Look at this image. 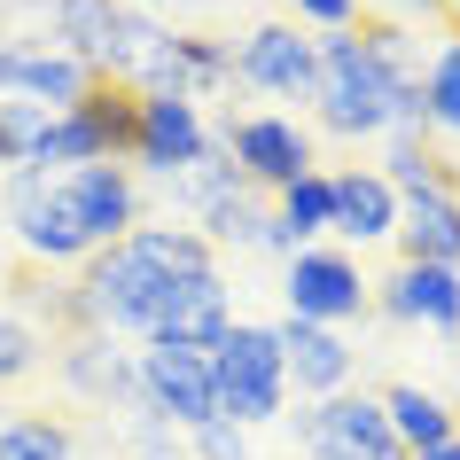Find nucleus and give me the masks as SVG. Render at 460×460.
<instances>
[{"mask_svg":"<svg viewBox=\"0 0 460 460\" xmlns=\"http://www.w3.org/2000/svg\"><path fill=\"white\" fill-rule=\"evenodd\" d=\"M234 86L250 94H281V102H313V40L296 24H258L243 31V48H234Z\"/></svg>","mask_w":460,"mask_h":460,"instance_id":"obj_12","label":"nucleus"},{"mask_svg":"<svg viewBox=\"0 0 460 460\" xmlns=\"http://www.w3.org/2000/svg\"><path fill=\"white\" fill-rule=\"evenodd\" d=\"M203 156H211V118L195 102H180V94H141V125H133V156L125 164L164 188V180H180Z\"/></svg>","mask_w":460,"mask_h":460,"instance_id":"obj_8","label":"nucleus"},{"mask_svg":"<svg viewBox=\"0 0 460 460\" xmlns=\"http://www.w3.org/2000/svg\"><path fill=\"white\" fill-rule=\"evenodd\" d=\"M188 460H250V429L203 421V429H188Z\"/></svg>","mask_w":460,"mask_h":460,"instance_id":"obj_28","label":"nucleus"},{"mask_svg":"<svg viewBox=\"0 0 460 460\" xmlns=\"http://www.w3.org/2000/svg\"><path fill=\"white\" fill-rule=\"evenodd\" d=\"M133 8H148V16H164V8H172V0H133Z\"/></svg>","mask_w":460,"mask_h":460,"instance_id":"obj_33","label":"nucleus"},{"mask_svg":"<svg viewBox=\"0 0 460 460\" xmlns=\"http://www.w3.org/2000/svg\"><path fill=\"white\" fill-rule=\"evenodd\" d=\"M180 78H188V102H211L234 86V40L218 31H180Z\"/></svg>","mask_w":460,"mask_h":460,"instance_id":"obj_23","label":"nucleus"},{"mask_svg":"<svg viewBox=\"0 0 460 460\" xmlns=\"http://www.w3.org/2000/svg\"><path fill=\"white\" fill-rule=\"evenodd\" d=\"M0 460H78V421L71 413H8L0 421Z\"/></svg>","mask_w":460,"mask_h":460,"instance_id":"obj_22","label":"nucleus"},{"mask_svg":"<svg viewBox=\"0 0 460 460\" xmlns=\"http://www.w3.org/2000/svg\"><path fill=\"white\" fill-rule=\"evenodd\" d=\"M383 16L421 31V24H445V0H383Z\"/></svg>","mask_w":460,"mask_h":460,"instance_id":"obj_30","label":"nucleus"},{"mask_svg":"<svg viewBox=\"0 0 460 460\" xmlns=\"http://www.w3.org/2000/svg\"><path fill=\"white\" fill-rule=\"evenodd\" d=\"M313 460H351V453H313Z\"/></svg>","mask_w":460,"mask_h":460,"instance_id":"obj_35","label":"nucleus"},{"mask_svg":"<svg viewBox=\"0 0 460 460\" xmlns=\"http://www.w3.org/2000/svg\"><path fill=\"white\" fill-rule=\"evenodd\" d=\"M48 118L55 110H40V102H0V172H24L31 156H40Z\"/></svg>","mask_w":460,"mask_h":460,"instance_id":"obj_25","label":"nucleus"},{"mask_svg":"<svg viewBox=\"0 0 460 460\" xmlns=\"http://www.w3.org/2000/svg\"><path fill=\"white\" fill-rule=\"evenodd\" d=\"M110 16H118V0H48V48H63L71 63L94 71L102 48H110Z\"/></svg>","mask_w":460,"mask_h":460,"instance_id":"obj_20","label":"nucleus"},{"mask_svg":"<svg viewBox=\"0 0 460 460\" xmlns=\"http://www.w3.org/2000/svg\"><path fill=\"white\" fill-rule=\"evenodd\" d=\"M48 359H55V375H63V390H71L78 406H94V413H141V367H133L125 336L71 328V336L48 343Z\"/></svg>","mask_w":460,"mask_h":460,"instance_id":"obj_6","label":"nucleus"},{"mask_svg":"<svg viewBox=\"0 0 460 460\" xmlns=\"http://www.w3.org/2000/svg\"><path fill=\"white\" fill-rule=\"evenodd\" d=\"M0 218H8V243L24 250V266L78 273L94 258V243H86V226L71 218L55 172H0Z\"/></svg>","mask_w":460,"mask_h":460,"instance_id":"obj_3","label":"nucleus"},{"mask_svg":"<svg viewBox=\"0 0 460 460\" xmlns=\"http://www.w3.org/2000/svg\"><path fill=\"white\" fill-rule=\"evenodd\" d=\"M390 195H421V188H453L460 195V156L437 133H383V164Z\"/></svg>","mask_w":460,"mask_h":460,"instance_id":"obj_18","label":"nucleus"},{"mask_svg":"<svg viewBox=\"0 0 460 460\" xmlns=\"http://www.w3.org/2000/svg\"><path fill=\"white\" fill-rule=\"evenodd\" d=\"M375 313L398 328H429V336L460 343V273L453 266H398L375 281Z\"/></svg>","mask_w":460,"mask_h":460,"instance_id":"obj_10","label":"nucleus"},{"mask_svg":"<svg viewBox=\"0 0 460 460\" xmlns=\"http://www.w3.org/2000/svg\"><path fill=\"white\" fill-rule=\"evenodd\" d=\"M211 148L226 156V164L243 172L258 195H281L289 180H305V172H320V156H313V133L296 118H281V110H226V118L211 125Z\"/></svg>","mask_w":460,"mask_h":460,"instance_id":"obj_4","label":"nucleus"},{"mask_svg":"<svg viewBox=\"0 0 460 460\" xmlns=\"http://www.w3.org/2000/svg\"><path fill=\"white\" fill-rule=\"evenodd\" d=\"M398 78L375 63L359 31H313V118L336 141H383Z\"/></svg>","mask_w":460,"mask_h":460,"instance_id":"obj_1","label":"nucleus"},{"mask_svg":"<svg viewBox=\"0 0 460 460\" xmlns=\"http://www.w3.org/2000/svg\"><path fill=\"white\" fill-rule=\"evenodd\" d=\"M289 16L313 24V31H351L367 16V0H289Z\"/></svg>","mask_w":460,"mask_h":460,"instance_id":"obj_29","label":"nucleus"},{"mask_svg":"<svg viewBox=\"0 0 460 460\" xmlns=\"http://www.w3.org/2000/svg\"><path fill=\"white\" fill-rule=\"evenodd\" d=\"M40 367H48V336H40L24 313L0 305V383H31Z\"/></svg>","mask_w":460,"mask_h":460,"instance_id":"obj_26","label":"nucleus"},{"mask_svg":"<svg viewBox=\"0 0 460 460\" xmlns=\"http://www.w3.org/2000/svg\"><path fill=\"white\" fill-rule=\"evenodd\" d=\"M125 453L133 460H188V429H172L156 413H125Z\"/></svg>","mask_w":460,"mask_h":460,"instance_id":"obj_27","label":"nucleus"},{"mask_svg":"<svg viewBox=\"0 0 460 460\" xmlns=\"http://www.w3.org/2000/svg\"><path fill=\"white\" fill-rule=\"evenodd\" d=\"M390 243L406 266H453L460 273V195L453 188H421V195H398V226Z\"/></svg>","mask_w":460,"mask_h":460,"instance_id":"obj_15","label":"nucleus"},{"mask_svg":"<svg viewBox=\"0 0 460 460\" xmlns=\"http://www.w3.org/2000/svg\"><path fill=\"white\" fill-rule=\"evenodd\" d=\"M445 24H453V40H460V0H445Z\"/></svg>","mask_w":460,"mask_h":460,"instance_id":"obj_32","label":"nucleus"},{"mask_svg":"<svg viewBox=\"0 0 460 460\" xmlns=\"http://www.w3.org/2000/svg\"><path fill=\"white\" fill-rule=\"evenodd\" d=\"M8 266H16V258H8V250H0V289H8Z\"/></svg>","mask_w":460,"mask_h":460,"instance_id":"obj_34","label":"nucleus"},{"mask_svg":"<svg viewBox=\"0 0 460 460\" xmlns=\"http://www.w3.org/2000/svg\"><path fill=\"white\" fill-rule=\"evenodd\" d=\"M273 336H281V367H289V390H305V398H336V390H351V375H359V351H351V336L343 328H320V320H273Z\"/></svg>","mask_w":460,"mask_h":460,"instance_id":"obj_14","label":"nucleus"},{"mask_svg":"<svg viewBox=\"0 0 460 460\" xmlns=\"http://www.w3.org/2000/svg\"><path fill=\"white\" fill-rule=\"evenodd\" d=\"M413 460H460V437H445V445H429V453H413Z\"/></svg>","mask_w":460,"mask_h":460,"instance_id":"obj_31","label":"nucleus"},{"mask_svg":"<svg viewBox=\"0 0 460 460\" xmlns=\"http://www.w3.org/2000/svg\"><path fill=\"white\" fill-rule=\"evenodd\" d=\"M375 398H383V421H390V437L406 445V460L429 453V445H445V437H460V413L445 406L437 390H421V383H383Z\"/></svg>","mask_w":460,"mask_h":460,"instance_id":"obj_19","label":"nucleus"},{"mask_svg":"<svg viewBox=\"0 0 460 460\" xmlns=\"http://www.w3.org/2000/svg\"><path fill=\"white\" fill-rule=\"evenodd\" d=\"M328 218H336V180H328V172H305V180H289V188L273 195V226H266L258 250L289 266L296 250H313L320 234H328Z\"/></svg>","mask_w":460,"mask_h":460,"instance_id":"obj_16","label":"nucleus"},{"mask_svg":"<svg viewBox=\"0 0 460 460\" xmlns=\"http://www.w3.org/2000/svg\"><path fill=\"white\" fill-rule=\"evenodd\" d=\"M421 94H429V133H437V141H460V40L429 48Z\"/></svg>","mask_w":460,"mask_h":460,"instance_id":"obj_24","label":"nucleus"},{"mask_svg":"<svg viewBox=\"0 0 460 460\" xmlns=\"http://www.w3.org/2000/svg\"><path fill=\"white\" fill-rule=\"evenodd\" d=\"M133 367H141V413L172 421V429H203V421H218L211 351H188V343H141Z\"/></svg>","mask_w":460,"mask_h":460,"instance_id":"obj_7","label":"nucleus"},{"mask_svg":"<svg viewBox=\"0 0 460 460\" xmlns=\"http://www.w3.org/2000/svg\"><path fill=\"white\" fill-rule=\"evenodd\" d=\"M281 305L289 320H320V328H351V320L375 313V281L359 273L351 250H296L281 266Z\"/></svg>","mask_w":460,"mask_h":460,"instance_id":"obj_5","label":"nucleus"},{"mask_svg":"<svg viewBox=\"0 0 460 460\" xmlns=\"http://www.w3.org/2000/svg\"><path fill=\"white\" fill-rule=\"evenodd\" d=\"M94 86L86 63H71L48 40H0V102H40V110H71Z\"/></svg>","mask_w":460,"mask_h":460,"instance_id":"obj_13","label":"nucleus"},{"mask_svg":"<svg viewBox=\"0 0 460 460\" xmlns=\"http://www.w3.org/2000/svg\"><path fill=\"white\" fill-rule=\"evenodd\" d=\"M234 328V296H226V273L203 266V273H172L156 313H148L141 343H188V351H211L218 336Z\"/></svg>","mask_w":460,"mask_h":460,"instance_id":"obj_9","label":"nucleus"},{"mask_svg":"<svg viewBox=\"0 0 460 460\" xmlns=\"http://www.w3.org/2000/svg\"><path fill=\"white\" fill-rule=\"evenodd\" d=\"M266 226H273V195H258V188L218 195L211 211L195 218V234H203L211 250H258V243H266Z\"/></svg>","mask_w":460,"mask_h":460,"instance_id":"obj_21","label":"nucleus"},{"mask_svg":"<svg viewBox=\"0 0 460 460\" xmlns=\"http://www.w3.org/2000/svg\"><path fill=\"white\" fill-rule=\"evenodd\" d=\"M211 390H218V421H234V429L281 421V413H289L281 336H273V328H258V320H234V328L211 343Z\"/></svg>","mask_w":460,"mask_h":460,"instance_id":"obj_2","label":"nucleus"},{"mask_svg":"<svg viewBox=\"0 0 460 460\" xmlns=\"http://www.w3.org/2000/svg\"><path fill=\"white\" fill-rule=\"evenodd\" d=\"M55 180H63V203H71V218L86 226L94 250L125 243L141 226V180H133V164H78V172H55Z\"/></svg>","mask_w":460,"mask_h":460,"instance_id":"obj_11","label":"nucleus"},{"mask_svg":"<svg viewBox=\"0 0 460 460\" xmlns=\"http://www.w3.org/2000/svg\"><path fill=\"white\" fill-rule=\"evenodd\" d=\"M336 180V218H328V234H343V243H390V226H398V195H390V180L375 164H343L328 172Z\"/></svg>","mask_w":460,"mask_h":460,"instance_id":"obj_17","label":"nucleus"}]
</instances>
